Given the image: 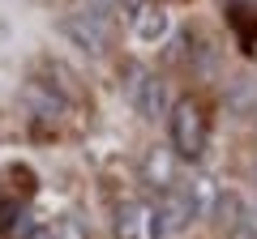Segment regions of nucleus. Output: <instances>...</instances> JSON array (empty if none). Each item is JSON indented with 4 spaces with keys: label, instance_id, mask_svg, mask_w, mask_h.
<instances>
[{
    "label": "nucleus",
    "instance_id": "1",
    "mask_svg": "<svg viewBox=\"0 0 257 239\" xmlns=\"http://www.w3.org/2000/svg\"><path fill=\"white\" fill-rule=\"evenodd\" d=\"M167 128H172V150L180 158H202L206 137H210V120H206V107L197 98H180L167 116Z\"/></svg>",
    "mask_w": 257,
    "mask_h": 239
},
{
    "label": "nucleus",
    "instance_id": "2",
    "mask_svg": "<svg viewBox=\"0 0 257 239\" xmlns=\"http://www.w3.org/2000/svg\"><path fill=\"white\" fill-rule=\"evenodd\" d=\"M128 94H133V107H138L142 120H163V116H172L163 77L146 73V68H133V77H128Z\"/></svg>",
    "mask_w": 257,
    "mask_h": 239
},
{
    "label": "nucleus",
    "instance_id": "3",
    "mask_svg": "<svg viewBox=\"0 0 257 239\" xmlns=\"http://www.w3.org/2000/svg\"><path fill=\"white\" fill-rule=\"evenodd\" d=\"M60 30H64V38H69L77 52H86V56H103V52H107V22H103L94 9L64 18Z\"/></svg>",
    "mask_w": 257,
    "mask_h": 239
},
{
    "label": "nucleus",
    "instance_id": "4",
    "mask_svg": "<svg viewBox=\"0 0 257 239\" xmlns=\"http://www.w3.org/2000/svg\"><path fill=\"white\" fill-rule=\"evenodd\" d=\"M193 218H197V205L189 201V192H184V188L167 192L163 201L155 205V239H176L180 230H189Z\"/></svg>",
    "mask_w": 257,
    "mask_h": 239
},
{
    "label": "nucleus",
    "instance_id": "5",
    "mask_svg": "<svg viewBox=\"0 0 257 239\" xmlns=\"http://www.w3.org/2000/svg\"><path fill=\"white\" fill-rule=\"evenodd\" d=\"M176 150L172 146H155L146 158H142V184L155 188V192H176V175H180V166H176Z\"/></svg>",
    "mask_w": 257,
    "mask_h": 239
},
{
    "label": "nucleus",
    "instance_id": "6",
    "mask_svg": "<svg viewBox=\"0 0 257 239\" xmlns=\"http://www.w3.org/2000/svg\"><path fill=\"white\" fill-rule=\"evenodd\" d=\"M167 30H172V18H167V9L155 4V0H146V4L133 13V34H138L142 43H163Z\"/></svg>",
    "mask_w": 257,
    "mask_h": 239
},
{
    "label": "nucleus",
    "instance_id": "7",
    "mask_svg": "<svg viewBox=\"0 0 257 239\" xmlns=\"http://www.w3.org/2000/svg\"><path fill=\"white\" fill-rule=\"evenodd\" d=\"M116 239H155V210L120 205L116 210Z\"/></svg>",
    "mask_w": 257,
    "mask_h": 239
},
{
    "label": "nucleus",
    "instance_id": "8",
    "mask_svg": "<svg viewBox=\"0 0 257 239\" xmlns=\"http://www.w3.org/2000/svg\"><path fill=\"white\" fill-rule=\"evenodd\" d=\"M244 201H240L236 192H219V201H214V222H219L223 230H240V222H244Z\"/></svg>",
    "mask_w": 257,
    "mask_h": 239
},
{
    "label": "nucleus",
    "instance_id": "9",
    "mask_svg": "<svg viewBox=\"0 0 257 239\" xmlns=\"http://www.w3.org/2000/svg\"><path fill=\"white\" fill-rule=\"evenodd\" d=\"M47 239H86V230L77 226L73 218H60V222L52 226V235H47Z\"/></svg>",
    "mask_w": 257,
    "mask_h": 239
},
{
    "label": "nucleus",
    "instance_id": "10",
    "mask_svg": "<svg viewBox=\"0 0 257 239\" xmlns=\"http://www.w3.org/2000/svg\"><path fill=\"white\" fill-rule=\"evenodd\" d=\"M236 235H240V239H257V210H248V214H244V222H240Z\"/></svg>",
    "mask_w": 257,
    "mask_h": 239
},
{
    "label": "nucleus",
    "instance_id": "11",
    "mask_svg": "<svg viewBox=\"0 0 257 239\" xmlns=\"http://www.w3.org/2000/svg\"><path fill=\"white\" fill-rule=\"evenodd\" d=\"M146 0H116V9H124V13H138Z\"/></svg>",
    "mask_w": 257,
    "mask_h": 239
}]
</instances>
